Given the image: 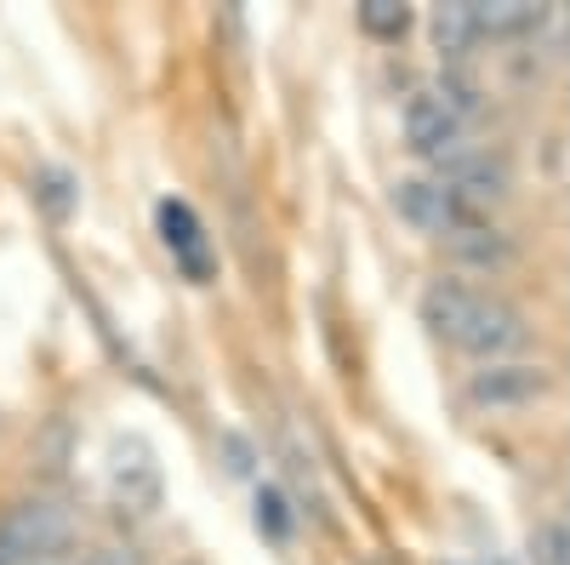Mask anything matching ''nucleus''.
<instances>
[{
  "label": "nucleus",
  "instance_id": "1a4fd4ad",
  "mask_svg": "<svg viewBox=\"0 0 570 565\" xmlns=\"http://www.w3.org/2000/svg\"><path fill=\"white\" fill-rule=\"evenodd\" d=\"M428 29H434V46H440V58H445L451 69H462V64H468V52L480 46V23H473V0H445V7H434Z\"/></svg>",
  "mask_w": 570,
  "mask_h": 565
},
{
  "label": "nucleus",
  "instance_id": "39448f33",
  "mask_svg": "<svg viewBox=\"0 0 570 565\" xmlns=\"http://www.w3.org/2000/svg\"><path fill=\"white\" fill-rule=\"evenodd\" d=\"M394 212H400L411 228L434 234V241H451V234H462L473 217H480L468 201H456L440 177H400V183H394Z\"/></svg>",
  "mask_w": 570,
  "mask_h": 565
},
{
  "label": "nucleus",
  "instance_id": "ddd939ff",
  "mask_svg": "<svg viewBox=\"0 0 570 565\" xmlns=\"http://www.w3.org/2000/svg\"><path fill=\"white\" fill-rule=\"evenodd\" d=\"M75 565H149L137 548H126V543H109V548H91L86 559H75Z\"/></svg>",
  "mask_w": 570,
  "mask_h": 565
},
{
  "label": "nucleus",
  "instance_id": "f257e3e1",
  "mask_svg": "<svg viewBox=\"0 0 570 565\" xmlns=\"http://www.w3.org/2000/svg\"><path fill=\"white\" fill-rule=\"evenodd\" d=\"M422 320L440 343L473 354L480 366L491 360H513L519 349L531 343V320L519 314L508 298H491L480 286H468L456 274H440L422 286Z\"/></svg>",
  "mask_w": 570,
  "mask_h": 565
},
{
  "label": "nucleus",
  "instance_id": "0eeeda50",
  "mask_svg": "<svg viewBox=\"0 0 570 565\" xmlns=\"http://www.w3.org/2000/svg\"><path fill=\"white\" fill-rule=\"evenodd\" d=\"M434 177L451 188V195L456 201H468L473 212H480V206H491V201H502L508 195V160L502 155H491V149H456V155H445L440 166H434Z\"/></svg>",
  "mask_w": 570,
  "mask_h": 565
},
{
  "label": "nucleus",
  "instance_id": "6e6552de",
  "mask_svg": "<svg viewBox=\"0 0 570 565\" xmlns=\"http://www.w3.org/2000/svg\"><path fill=\"white\" fill-rule=\"evenodd\" d=\"M473 23H480V40H519V35H542L548 23H559V12L525 7V0H473Z\"/></svg>",
  "mask_w": 570,
  "mask_h": 565
},
{
  "label": "nucleus",
  "instance_id": "9b49d317",
  "mask_svg": "<svg viewBox=\"0 0 570 565\" xmlns=\"http://www.w3.org/2000/svg\"><path fill=\"white\" fill-rule=\"evenodd\" d=\"M257 532H263L268 543H292V532H297L292 497H285L279 486H257Z\"/></svg>",
  "mask_w": 570,
  "mask_h": 565
},
{
  "label": "nucleus",
  "instance_id": "f8f14e48",
  "mask_svg": "<svg viewBox=\"0 0 570 565\" xmlns=\"http://www.w3.org/2000/svg\"><path fill=\"white\" fill-rule=\"evenodd\" d=\"M360 29L371 40H405L411 7H400V0H360Z\"/></svg>",
  "mask_w": 570,
  "mask_h": 565
},
{
  "label": "nucleus",
  "instance_id": "f03ea898",
  "mask_svg": "<svg viewBox=\"0 0 570 565\" xmlns=\"http://www.w3.org/2000/svg\"><path fill=\"white\" fill-rule=\"evenodd\" d=\"M75 514L58 497H23L0 514V565H75Z\"/></svg>",
  "mask_w": 570,
  "mask_h": 565
},
{
  "label": "nucleus",
  "instance_id": "9d476101",
  "mask_svg": "<svg viewBox=\"0 0 570 565\" xmlns=\"http://www.w3.org/2000/svg\"><path fill=\"white\" fill-rule=\"evenodd\" d=\"M445 246L456 252V263L485 269V274H497V269H508V263H513V241H508V234H502L497 223H485V217H473L462 234H451Z\"/></svg>",
  "mask_w": 570,
  "mask_h": 565
},
{
  "label": "nucleus",
  "instance_id": "423d86ee",
  "mask_svg": "<svg viewBox=\"0 0 570 565\" xmlns=\"http://www.w3.org/2000/svg\"><path fill=\"white\" fill-rule=\"evenodd\" d=\"M155 228H160V246L171 252V263L195 280V286H206L217 263H212V234H206L200 212L188 206V201H177V195H166L155 206Z\"/></svg>",
  "mask_w": 570,
  "mask_h": 565
},
{
  "label": "nucleus",
  "instance_id": "7ed1b4c3",
  "mask_svg": "<svg viewBox=\"0 0 570 565\" xmlns=\"http://www.w3.org/2000/svg\"><path fill=\"white\" fill-rule=\"evenodd\" d=\"M400 126H405V149L422 155L428 166H440L445 155H456V149H462V131H468V120L440 98L434 86L411 91L405 109H400Z\"/></svg>",
  "mask_w": 570,
  "mask_h": 565
},
{
  "label": "nucleus",
  "instance_id": "20e7f679",
  "mask_svg": "<svg viewBox=\"0 0 570 565\" xmlns=\"http://www.w3.org/2000/svg\"><path fill=\"white\" fill-rule=\"evenodd\" d=\"M553 389V371L537 360H491L468 377V400L480 411H519V406H537Z\"/></svg>",
  "mask_w": 570,
  "mask_h": 565
}]
</instances>
